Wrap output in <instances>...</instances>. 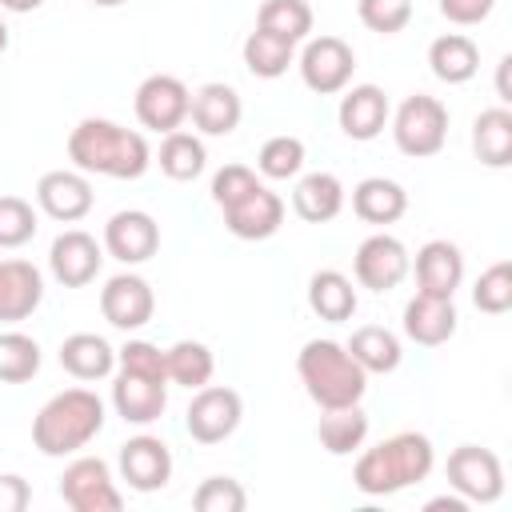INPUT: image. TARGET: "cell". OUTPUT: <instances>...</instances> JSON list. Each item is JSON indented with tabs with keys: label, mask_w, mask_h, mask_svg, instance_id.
<instances>
[{
	"label": "cell",
	"mask_w": 512,
	"mask_h": 512,
	"mask_svg": "<svg viewBox=\"0 0 512 512\" xmlns=\"http://www.w3.org/2000/svg\"><path fill=\"white\" fill-rule=\"evenodd\" d=\"M60 368L72 376V380H104L116 372V348L96 336V332H72L60 340Z\"/></svg>",
	"instance_id": "cell-24"
},
{
	"label": "cell",
	"mask_w": 512,
	"mask_h": 512,
	"mask_svg": "<svg viewBox=\"0 0 512 512\" xmlns=\"http://www.w3.org/2000/svg\"><path fill=\"white\" fill-rule=\"evenodd\" d=\"M244 68L256 76V80H276L288 72V64L296 60V44L264 32V28H252L248 40H244Z\"/></svg>",
	"instance_id": "cell-34"
},
{
	"label": "cell",
	"mask_w": 512,
	"mask_h": 512,
	"mask_svg": "<svg viewBox=\"0 0 512 512\" xmlns=\"http://www.w3.org/2000/svg\"><path fill=\"white\" fill-rule=\"evenodd\" d=\"M392 108H388V96L380 84H352L344 88L340 96V108H336V120H340V132L348 140H376L388 124Z\"/></svg>",
	"instance_id": "cell-18"
},
{
	"label": "cell",
	"mask_w": 512,
	"mask_h": 512,
	"mask_svg": "<svg viewBox=\"0 0 512 512\" xmlns=\"http://www.w3.org/2000/svg\"><path fill=\"white\" fill-rule=\"evenodd\" d=\"M316 440L324 452L332 456H352L364 440H368V412L360 404L348 408H324L320 424H316Z\"/></svg>",
	"instance_id": "cell-31"
},
{
	"label": "cell",
	"mask_w": 512,
	"mask_h": 512,
	"mask_svg": "<svg viewBox=\"0 0 512 512\" xmlns=\"http://www.w3.org/2000/svg\"><path fill=\"white\" fill-rule=\"evenodd\" d=\"M428 512H468V500L456 492V496H432L428 504H424Z\"/></svg>",
	"instance_id": "cell-47"
},
{
	"label": "cell",
	"mask_w": 512,
	"mask_h": 512,
	"mask_svg": "<svg viewBox=\"0 0 512 512\" xmlns=\"http://www.w3.org/2000/svg\"><path fill=\"white\" fill-rule=\"evenodd\" d=\"M192 508L196 512H244L248 508V492L232 476H208L192 492Z\"/></svg>",
	"instance_id": "cell-40"
},
{
	"label": "cell",
	"mask_w": 512,
	"mask_h": 512,
	"mask_svg": "<svg viewBox=\"0 0 512 512\" xmlns=\"http://www.w3.org/2000/svg\"><path fill=\"white\" fill-rule=\"evenodd\" d=\"M60 496L72 512H120L124 508L112 468L100 456H76L60 476Z\"/></svg>",
	"instance_id": "cell-9"
},
{
	"label": "cell",
	"mask_w": 512,
	"mask_h": 512,
	"mask_svg": "<svg viewBox=\"0 0 512 512\" xmlns=\"http://www.w3.org/2000/svg\"><path fill=\"white\" fill-rule=\"evenodd\" d=\"M436 8H440V16H444L448 24L472 28V24H480V20L492 16L496 0H436Z\"/></svg>",
	"instance_id": "cell-44"
},
{
	"label": "cell",
	"mask_w": 512,
	"mask_h": 512,
	"mask_svg": "<svg viewBox=\"0 0 512 512\" xmlns=\"http://www.w3.org/2000/svg\"><path fill=\"white\" fill-rule=\"evenodd\" d=\"M96 192L80 168H52L36 180V208L60 224H76L92 212Z\"/></svg>",
	"instance_id": "cell-12"
},
{
	"label": "cell",
	"mask_w": 512,
	"mask_h": 512,
	"mask_svg": "<svg viewBox=\"0 0 512 512\" xmlns=\"http://www.w3.org/2000/svg\"><path fill=\"white\" fill-rule=\"evenodd\" d=\"M92 4H96V8H120L124 0H92Z\"/></svg>",
	"instance_id": "cell-50"
},
{
	"label": "cell",
	"mask_w": 512,
	"mask_h": 512,
	"mask_svg": "<svg viewBox=\"0 0 512 512\" xmlns=\"http://www.w3.org/2000/svg\"><path fill=\"white\" fill-rule=\"evenodd\" d=\"M44 356L28 332H0V384H24L40 372Z\"/></svg>",
	"instance_id": "cell-37"
},
{
	"label": "cell",
	"mask_w": 512,
	"mask_h": 512,
	"mask_svg": "<svg viewBox=\"0 0 512 512\" xmlns=\"http://www.w3.org/2000/svg\"><path fill=\"white\" fill-rule=\"evenodd\" d=\"M68 160L84 176H112V180H136L152 164V148L144 132L124 128L104 116H84L68 132Z\"/></svg>",
	"instance_id": "cell-1"
},
{
	"label": "cell",
	"mask_w": 512,
	"mask_h": 512,
	"mask_svg": "<svg viewBox=\"0 0 512 512\" xmlns=\"http://www.w3.org/2000/svg\"><path fill=\"white\" fill-rule=\"evenodd\" d=\"M44 300V276L32 260H0V324L28 320Z\"/></svg>",
	"instance_id": "cell-22"
},
{
	"label": "cell",
	"mask_w": 512,
	"mask_h": 512,
	"mask_svg": "<svg viewBox=\"0 0 512 512\" xmlns=\"http://www.w3.org/2000/svg\"><path fill=\"white\" fill-rule=\"evenodd\" d=\"M244 420V400L228 384H204L192 392V404L184 412V428L196 444H224Z\"/></svg>",
	"instance_id": "cell-7"
},
{
	"label": "cell",
	"mask_w": 512,
	"mask_h": 512,
	"mask_svg": "<svg viewBox=\"0 0 512 512\" xmlns=\"http://www.w3.org/2000/svg\"><path fill=\"white\" fill-rule=\"evenodd\" d=\"M392 140L412 160L436 156L448 140V108L436 96H424V92L404 96L396 116H392Z\"/></svg>",
	"instance_id": "cell-5"
},
{
	"label": "cell",
	"mask_w": 512,
	"mask_h": 512,
	"mask_svg": "<svg viewBox=\"0 0 512 512\" xmlns=\"http://www.w3.org/2000/svg\"><path fill=\"white\" fill-rule=\"evenodd\" d=\"M116 368L140 372V376H152V380H168L164 348H156L152 340H128L124 348H116Z\"/></svg>",
	"instance_id": "cell-42"
},
{
	"label": "cell",
	"mask_w": 512,
	"mask_h": 512,
	"mask_svg": "<svg viewBox=\"0 0 512 512\" xmlns=\"http://www.w3.org/2000/svg\"><path fill=\"white\" fill-rule=\"evenodd\" d=\"M104 264V244H96V236H88L84 228H68L52 240L48 248V268L56 276V284L64 288H84L100 276Z\"/></svg>",
	"instance_id": "cell-16"
},
{
	"label": "cell",
	"mask_w": 512,
	"mask_h": 512,
	"mask_svg": "<svg viewBox=\"0 0 512 512\" xmlns=\"http://www.w3.org/2000/svg\"><path fill=\"white\" fill-rule=\"evenodd\" d=\"M356 16L368 32L396 36L412 24V0H356Z\"/></svg>",
	"instance_id": "cell-41"
},
{
	"label": "cell",
	"mask_w": 512,
	"mask_h": 512,
	"mask_svg": "<svg viewBox=\"0 0 512 512\" xmlns=\"http://www.w3.org/2000/svg\"><path fill=\"white\" fill-rule=\"evenodd\" d=\"M256 184H260V176H256L248 164H224V168L212 176V200H216V208L224 212L228 204L244 200Z\"/></svg>",
	"instance_id": "cell-43"
},
{
	"label": "cell",
	"mask_w": 512,
	"mask_h": 512,
	"mask_svg": "<svg viewBox=\"0 0 512 512\" xmlns=\"http://www.w3.org/2000/svg\"><path fill=\"white\" fill-rule=\"evenodd\" d=\"M188 116L196 124L200 136H232L240 128V116H244V104H240V92L224 80H208L192 92V104H188Z\"/></svg>",
	"instance_id": "cell-21"
},
{
	"label": "cell",
	"mask_w": 512,
	"mask_h": 512,
	"mask_svg": "<svg viewBox=\"0 0 512 512\" xmlns=\"http://www.w3.org/2000/svg\"><path fill=\"white\" fill-rule=\"evenodd\" d=\"M408 272H416V292L456 296V288L464 284V252L452 240H428Z\"/></svg>",
	"instance_id": "cell-23"
},
{
	"label": "cell",
	"mask_w": 512,
	"mask_h": 512,
	"mask_svg": "<svg viewBox=\"0 0 512 512\" xmlns=\"http://www.w3.org/2000/svg\"><path fill=\"white\" fill-rule=\"evenodd\" d=\"M456 304L452 296H428V292H416L408 304H404V336L420 348H440L456 336Z\"/></svg>",
	"instance_id": "cell-20"
},
{
	"label": "cell",
	"mask_w": 512,
	"mask_h": 512,
	"mask_svg": "<svg viewBox=\"0 0 512 512\" xmlns=\"http://www.w3.org/2000/svg\"><path fill=\"white\" fill-rule=\"evenodd\" d=\"M344 200H348V192H344L340 176H332V172H308L292 188V212L308 224L336 220L344 212Z\"/></svg>",
	"instance_id": "cell-25"
},
{
	"label": "cell",
	"mask_w": 512,
	"mask_h": 512,
	"mask_svg": "<svg viewBox=\"0 0 512 512\" xmlns=\"http://www.w3.org/2000/svg\"><path fill=\"white\" fill-rule=\"evenodd\" d=\"M356 288H352V280L344 276V272H336V268H320V272H312V280H308V308L320 316V320H328V324H344V320H352L356 316Z\"/></svg>",
	"instance_id": "cell-30"
},
{
	"label": "cell",
	"mask_w": 512,
	"mask_h": 512,
	"mask_svg": "<svg viewBox=\"0 0 512 512\" xmlns=\"http://www.w3.org/2000/svg\"><path fill=\"white\" fill-rule=\"evenodd\" d=\"M296 372L300 384L308 392V400L324 412V408H348L360 404L368 392V372L348 356L344 344L336 340H308L296 356Z\"/></svg>",
	"instance_id": "cell-4"
},
{
	"label": "cell",
	"mask_w": 512,
	"mask_h": 512,
	"mask_svg": "<svg viewBox=\"0 0 512 512\" xmlns=\"http://www.w3.org/2000/svg\"><path fill=\"white\" fill-rule=\"evenodd\" d=\"M32 504V484L16 472L0 476V512H24Z\"/></svg>",
	"instance_id": "cell-45"
},
{
	"label": "cell",
	"mask_w": 512,
	"mask_h": 512,
	"mask_svg": "<svg viewBox=\"0 0 512 512\" xmlns=\"http://www.w3.org/2000/svg\"><path fill=\"white\" fill-rule=\"evenodd\" d=\"M188 104H192V92H188V84L180 80V76H172V72H152V76H144L140 80V88H136V100H132V108H136V120L148 128V132H176L184 120H188Z\"/></svg>",
	"instance_id": "cell-10"
},
{
	"label": "cell",
	"mask_w": 512,
	"mask_h": 512,
	"mask_svg": "<svg viewBox=\"0 0 512 512\" xmlns=\"http://www.w3.org/2000/svg\"><path fill=\"white\" fill-rule=\"evenodd\" d=\"M472 304L488 316H504L512 308V264L496 260L492 268L480 272V280L472 284Z\"/></svg>",
	"instance_id": "cell-38"
},
{
	"label": "cell",
	"mask_w": 512,
	"mask_h": 512,
	"mask_svg": "<svg viewBox=\"0 0 512 512\" xmlns=\"http://www.w3.org/2000/svg\"><path fill=\"white\" fill-rule=\"evenodd\" d=\"M428 68L444 84H468L480 72V48L464 32H444L428 44Z\"/></svg>",
	"instance_id": "cell-26"
},
{
	"label": "cell",
	"mask_w": 512,
	"mask_h": 512,
	"mask_svg": "<svg viewBox=\"0 0 512 512\" xmlns=\"http://www.w3.org/2000/svg\"><path fill=\"white\" fill-rule=\"evenodd\" d=\"M444 476L452 492H460L468 504H496L504 496V464L492 448H480V444L452 448Z\"/></svg>",
	"instance_id": "cell-8"
},
{
	"label": "cell",
	"mask_w": 512,
	"mask_h": 512,
	"mask_svg": "<svg viewBox=\"0 0 512 512\" xmlns=\"http://www.w3.org/2000/svg\"><path fill=\"white\" fill-rule=\"evenodd\" d=\"M300 80L304 88H312L316 96H336L352 84V72H356V52L348 40L340 36H308L304 48H300Z\"/></svg>",
	"instance_id": "cell-6"
},
{
	"label": "cell",
	"mask_w": 512,
	"mask_h": 512,
	"mask_svg": "<svg viewBox=\"0 0 512 512\" xmlns=\"http://www.w3.org/2000/svg\"><path fill=\"white\" fill-rule=\"evenodd\" d=\"M160 248V224L152 212L144 208H120L116 216H108L104 224V252L120 264H144L152 260Z\"/></svg>",
	"instance_id": "cell-13"
},
{
	"label": "cell",
	"mask_w": 512,
	"mask_h": 512,
	"mask_svg": "<svg viewBox=\"0 0 512 512\" xmlns=\"http://www.w3.org/2000/svg\"><path fill=\"white\" fill-rule=\"evenodd\" d=\"M352 212L364 224H396L408 212V192L388 176H364L352 188Z\"/></svg>",
	"instance_id": "cell-27"
},
{
	"label": "cell",
	"mask_w": 512,
	"mask_h": 512,
	"mask_svg": "<svg viewBox=\"0 0 512 512\" xmlns=\"http://www.w3.org/2000/svg\"><path fill=\"white\" fill-rule=\"evenodd\" d=\"M432 464H436V448L424 432H396L356 456L352 484L364 496H396V492L428 480Z\"/></svg>",
	"instance_id": "cell-2"
},
{
	"label": "cell",
	"mask_w": 512,
	"mask_h": 512,
	"mask_svg": "<svg viewBox=\"0 0 512 512\" xmlns=\"http://www.w3.org/2000/svg\"><path fill=\"white\" fill-rule=\"evenodd\" d=\"M304 160H308L304 140L280 132V136H268V140L260 144V152H256V172L268 176V180H292V176H300Z\"/></svg>",
	"instance_id": "cell-36"
},
{
	"label": "cell",
	"mask_w": 512,
	"mask_h": 512,
	"mask_svg": "<svg viewBox=\"0 0 512 512\" xmlns=\"http://www.w3.org/2000/svg\"><path fill=\"white\" fill-rule=\"evenodd\" d=\"M44 0H0V8L4 12H16V16H24V12H36Z\"/></svg>",
	"instance_id": "cell-48"
},
{
	"label": "cell",
	"mask_w": 512,
	"mask_h": 512,
	"mask_svg": "<svg viewBox=\"0 0 512 512\" xmlns=\"http://www.w3.org/2000/svg\"><path fill=\"white\" fill-rule=\"evenodd\" d=\"M116 464H120V480L132 492H160L172 480V448L148 432L124 440Z\"/></svg>",
	"instance_id": "cell-15"
},
{
	"label": "cell",
	"mask_w": 512,
	"mask_h": 512,
	"mask_svg": "<svg viewBox=\"0 0 512 512\" xmlns=\"http://www.w3.org/2000/svg\"><path fill=\"white\" fill-rule=\"evenodd\" d=\"M112 408L124 424H136V428H148L164 416L168 408V380H152V376H140V372H124L116 368V380H112Z\"/></svg>",
	"instance_id": "cell-17"
},
{
	"label": "cell",
	"mask_w": 512,
	"mask_h": 512,
	"mask_svg": "<svg viewBox=\"0 0 512 512\" xmlns=\"http://www.w3.org/2000/svg\"><path fill=\"white\" fill-rule=\"evenodd\" d=\"M344 348H348V356H352L368 376H388V372H396L400 360H404L400 336L388 332L384 324H364V328H356Z\"/></svg>",
	"instance_id": "cell-28"
},
{
	"label": "cell",
	"mask_w": 512,
	"mask_h": 512,
	"mask_svg": "<svg viewBox=\"0 0 512 512\" xmlns=\"http://www.w3.org/2000/svg\"><path fill=\"white\" fill-rule=\"evenodd\" d=\"M508 72H512V56H500V64H496V96H500V104H512Z\"/></svg>",
	"instance_id": "cell-46"
},
{
	"label": "cell",
	"mask_w": 512,
	"mask_h": 512,
	"mask_svg": "<svg viewBox=\"0 0 512 512\" xmlns=\"http://www.w3.org/2000/svg\"><path fill=\"white\" fill-rule=\"evenodd\" d=\"M100 312H104V320H108L112 328L136 332V328H144V324L152 320V312H156V292H152V284H148L144 276H136V272H116V276H108V284L100 288Z\"/></svg>",
	"instance_id": "cell-14"
},
{
	"label": "cell",
	"mask_w": 512,
	"mask_h": 512,
	"mask_svg": "<svg viewBox=\"0 0 512 512\" xmlns=\"http://www.w3.org/2000/svg\"><path fill=\"white\" fill-rule=\"evenodd\" d=\"M104 428V400L92 388H64L32 416V444L44 456H72L88 448Z\"/></svg>",
	"instance_id": "cell-3"
},
{
	"label": "cell",
	"mask_w": 512,
	"mask_h": 512,
	"mask_svg": "<svg viewBox=\"0 0 512 512\" xmlns=\"http://www.w3.org/2000/svg\"><path fill=\"white\" fill-rule=\"evenodd\" d=\"M156 164H160V172H164L168 180H180V184H184V180H196V176L204 172L208 148H204V140H200L196 132L176 128V132H164Z\"/></svg>",
	"instance_id": "cell-33"
},
{
	"label": "cell",
	"mask_w": 512,
	"mask_h": 512,
	"mask_svg": "<svg viewBox=\"0 0 512 512\" xmlns=\"http://www.w3.org/2000/svg\"><path fill=\"white\" fill-rule=\"evenodd\" d=\"M164 368H168V384H180V388L196 392L212 380L216 356L204 340H176L172 348H164Z\"/></svg>",
	"instance_id": "cell-32"
},
{
	"label": "cell",
	"mask_w": 512,
	"mask_h": 512,
	"mask_svg": "<svg viewBox=\"0 0 512 512\" xmlns=\"http://www.w3.org/2000/svg\"><path fill=\"white\" fill-rule=\"evenodd\" d=\"M8 40H12V32H8V24H4V20H0V56H4V52H8Z\"/></svg>",
	"instance_id": "cell-49"
},
{
	"label": "cell",
	"mask_w": 512,
	"mask_h": 512,
	"mask_svg": "<svg viewBox=\"0 0 512 512\" xmlns=\"http://www.w3.org/2000/svg\"><path fill=\"white\" fill-rule=\"evenodd\" d=\"M36 228L40 216L24 196H0V248H24Z\"/></svg>",
	"instance_id": "cell-39"
},
{
	"label": "cell",
	"mask_w": 512,
	"mask_h": 512,
	"mask_svg": "<svg viewBox=\"0 0 512 512\" xmlns=\"http://www.w3.org/2000/svg\"><path fill=\"white\" fill-rule=\"evenodd\" d=\"M472 152L488 168H508L512 164V112H508V104L484 108L472 120Z\"/></svg>",
	"instance_id": "cell-29"
},
{
	"label": "cell",
	"mask_w": 512,
	"mask_h": 512,
	"mask_svg": "<svg viewBox=\"0 0 512 512\" xmlns=\"http://www.w3.org/2000/svg\"><path fill=\"white\" fill-rule=\"evenodd\" d=\"M280 224H284V200L264 184H256L244 200L224 208V228L240 240H268L280 232Z\"/></svg>",
	"instance_id": "cell-19"
},
{
	"label": "cell",
	"mask_w": 512,
	"mask_h": 512,
	"mask_svg": "<svg viewBox=\"0 0 512 512\" xmlns=\"http://www.w3.org/2000/svg\"><path fill=\"white\" fill-rule=\"evenodd\" d=\"M408 268H412V256L392 232H372L368 240H360V248L352 256L356 284L368 292H392L408 276Z\"/></svg>",
	"instance_id": "cell-11"
},
{
	"label": "cell",
	"mask_w": 512,
	"mask_h": 512,
	"mask_svg": "<svg viewBox=\"0 0 512 512\" xmlns=\"http://www.w3.org/2000/svg\"><path fill=\"white\" fill-rule=\"evenodd\" d=\"M256 28L288 40V44H304L312 36V8L308 0H264L256 12Z\"/></svg>",
	"instance_id": "cell-35"
}]
</instances>
